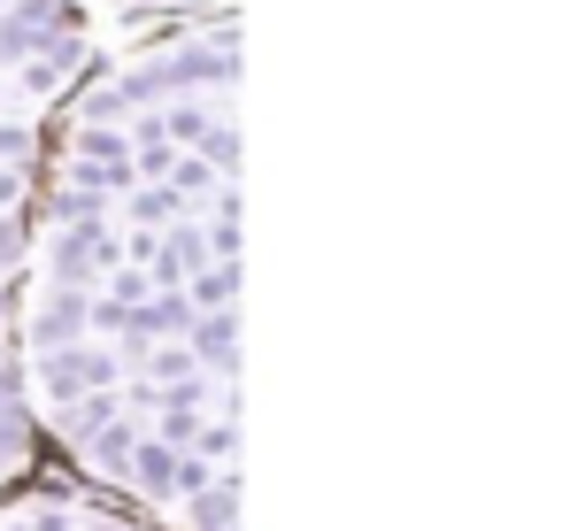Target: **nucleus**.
<instances>
[{
    "mask_svg": "<svg viewBox=\"0 0 562 531\" xmlns=\"http://www.w3.org/2000/svg\"><path fill=\"white\" fill-rule=\"evenodd\" d=\"M109 47L116 39L86 24L70 0H0V500L24 493V477L47 454L16 385V285H24L40 162H47V132L63 101Z\"/></svg>",
    "mask_w": 562,
    "mask_h": 531,
    "instance_id": "nucleus-2",
    "label": "nucleus"
},
{
    "mask_svg": "<svg viewBox=\"0 0 562 531\" xmlns=\"http://www.w3.org/2000/svg\"><path fill=\"white\" fill-rule=\"evenodd\" d=\"M16 385L155 531H239V16L109 47L40 162Z\"/></svg>",
    "mask_w": 562,
    "mask_h": 531,
    "instance_id": "nucleus-1",
    "label": "nucleus"
},
{
    "mask_svg": "<svg viewBox=\"0 0 562 531\" xmlns=\"http://www.w3.org/2000/svg\"><path fill=\"white\" fill-rule=\"evenodd\" d=\"M0 531H155V523L86 485H24L0 500Z\"/></svg>",
    "mask_w": 562,
    "mask_h": 531,
    "instance_id": "nucleus-3",
    "label": "nucleus"
},
{
    "mask_svg": "<svg viewBox=\"0 0 562 531\" xmlns=\"http://www.w3.org/2000/svg\"><path fill=\"white\" fill-rule=\"evenodd\" d=\"M86 24H101L116 47L124 39H147V32H170V24H209V16H239V0H70Z\"/></svg>",
    "mask_w": 562,
    "mask_h": 531,
    "instance_id": "nucleus-4",
    "label": "nucleus"
}]
</instances>
